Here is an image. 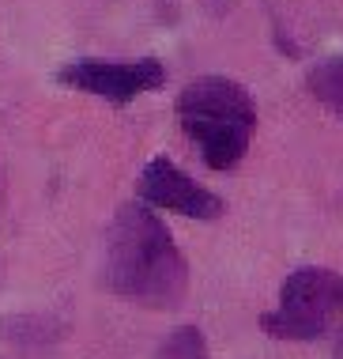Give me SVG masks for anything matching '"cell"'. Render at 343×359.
Returning <instances> with one entry per match:
<instances>
[{"label": "cell", "mask_w": 343, "mask_h": 359, "mask_svg": "<svg viewBox=\"0 0 343 359\" xmlns=\"http://www.w3.org/2000/svg\"><path fill=\"white\" fill-rule=\"evenodd\" d=\"M309 91L321 99V106H328L343 121V57H332V61L317 65L309 72Z\"/></svg>", "instance_id": "6"}, {"label": "cell", "mask_w": 343, "mask_h": 359, "mask_svg": "<svg viewBox=\"0 0 343 359\" xmlns=\"http://www.w3.org/2000/svg\"><path fill=\"white\" fill-rule=\"evenodd\" d=\"M106 287L140 306L170 310L181 303L189 265L170 231L147 205H125L106 235Z\"/></svg>", "instance_id": "1"}, {"label": "cell", "mask_w": 343, "mask_h": 359, "mask_svg": "<svg viewBox=\"0 0 343 359\" xmlns=\"http://www.w3.org/2000/svg\"><path fill=\"white\" fill-rule=\"evenodd\" d=\"M57 80L68 83V87H80V91L102 95V99L113 102V106H125V102H132L136 95L162 87L166 83V69H162L159 61H151V57L132 61V65L76 61V65H68V69L57 72Z\"/></svg>", "instance_id": "4"}, {"label": "cell", "mask_w": 343, "mask_h": 359, "mask_svg": "<svg viewBox=\"0 0 343 359\" xmlns=\"http://www.w3.org/2000/svg\"><path fill=\"white\" fill-rule=\"evenodd\" d=\"M343 318V276L328 269H298L279 291V306L260 318L279 341H317Z\"/></svg>", "instance_id": "3"}, {"label": "cell", "mask_w": 343, "mask_h": 359, "mask_svg": "<svg viewBox=\"0 0 343 359\" xmlns=\"http://www.w3.org/2000/svg\"><path fill=\"white\" fill-rule=\"evenodd\" d=\"M140 205L151 208H170L178 216L189 219H215L223 216V201L211 189H204L200 182H192L185 170H178L170 159H151L140 174Z\"/></svg>", "instance_id": "5"}, {"label": "cell", "mask_w": 343, "mask_h": 359, "mask_svg": "<svg viewBox=\"0 0 343 359\" xmlns=\"http://www.w3.org/2000/svg\"><path fill=\"white\" fill-rule=\"evenodd\" d=\"M178 118L200 159L211 170L238 167L257 129V106L241 83L227 76H204L178 95Z\"/></svg>", "instance_id": "2"}, {"label": "cell", "mask_w": 343, "mask_h": 359, "mask_svg": "<svg viewBox=\"0 0 343 359\" xmlns=\"http://www.w3.org/2000/svg\"><path fill=\"white\" fill-rule=\"evenodd\" d=\"M159 359H208V344H204V333L192 325L174 329L170 337L159 348Z\"/></svg>", "instance_id": "7"}]
</instances>
